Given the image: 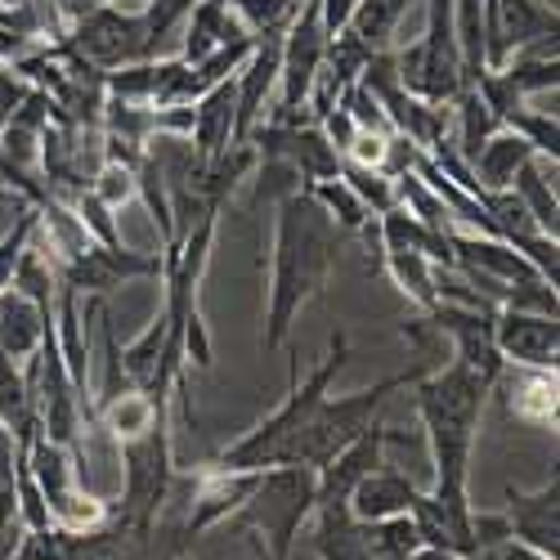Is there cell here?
Instances as JSON below:
<instances>
[{
    "mask_svg": "<svg viewBox=\"0 0 560 560\" xmlns=\"http://www.w3.org/2000/svg\"><path fill=\"white\" fill-rule=\"evenodd\" d=\"M14 542H19V525H0V560L14 551Z\"/></svg>",
    "mask_w": 560,
    "mask_h": 560,
    "instance_id": "40",
    "label": "cell"
},
{
    "mask_svg": "<svg viewBox=\"0 0 560 560\" xmlns=\"http://www.w3.org/2000/svg\"><path fill=\"white\" fill-rule=\"evenodd\" d=\"M412 390H417V417H422L431 457H435L431 498L457 525H471V493H466V480H471V448H476V431L485 417L489 382H480L466 363L448 359L444 368L427 372Z\"/></svg>",
    "mask_w": 560,
    "mask_h": 560,
    "instance_id": "2",
    "label": "cell"
},
{
    "mask_svg": "<svg viewBox=\"0 0 560 560\" xmlns=\"http://www.w3.org/2000/svg\"><path fill=\"white\" fill-rule=\"evenodd\" d=\"M377 269H386L390 273V283L422 310V314H431L435 305H440V296H435V265L427 260V256H417V252H382V265Z\"/></svg>",
    "mask_w": 560,
    "mask_h": 560,
    "instance_id": "25",
    "label": "cell"
},
{
    "mask_svg": "<svg viewBox=\"0 0 560 560\" xmlns=\"http://www.w3.org/2000/svg\"><path fill=\"white\" fill-rule=\"evenodd\" d=\"M395 207H404L408 215H417L422 224H431V229H440V233H448L453 229V215H448V207L440 202V194L431 189V184L417 175V171H408V175H399L395 179Z\"/></svg>",
    "mask_w": 560,
    "mask_h": 560,
    "instance_id": "28",
    "label": "cell"
},
{
    "mask_svg": "<svg viewBox=\"0 0 560 560\" xmlns=\"http://www.w3.org/2000/svg\"><path fill=\"white\" fill-rule=\"evenodd\" d=\"M534 158V149L525 144V139L516 135V130H506V126H498L485 144L476 149V158H471V175H476V184H480V194H502V189H511V179H516V171L525 166Z\"/></svg>",
    "mask_w": 560,
    "mask_h": 560,
    "instance_id": "17",
    "label": "cell"
},
{
    "mask_svg": "<svg viewBox=\"0 0 560 560\" xmlns=\"http://www.w3.org/2000/svg\"><path fill=\"white\" fill-rule=\"evenodd\" d=\"M399 337L408 341V350H412V359H417V368H422V372H435V368H444L453 359V346H448L444 328H440L431 314L404 318L399 323Z\"/></svg>",
    "mask_w": 560,
    "mask_h": 560,
    "instance_id": "29",
    "label": "cell"
},
{
    "mask_svg": "<svg viewBox=\"0 0 560 560\" xmlns=\"http://www.w3.org/2000/svg\"><path fill=\"white\" fill-rule=\"evenodd\" d=\"M506 525H511V538L525 542V547H538L547 556H560V476L551 471L534 493L506 489Z\"/></svg>",
    "mask_w": 560,
    "mask_h": 560,
    "instance_id": "12",
    "label": "cell"
},
{
    "mask_svg": "<svg viewBox=\"0 0 560 560\" xmlns=\"http://www.w3.org/2000/svg\"><path fill=\"white\" fill-rule=\"evenodd\" d=\"M50 310H40L36 301H27L14 288L0 292V354H5V359H32L40 350L45 318H50Z\"/></svg>",
    "mask_w": 560,
    "mask_h": 560,
    "instance_id": "20",
    "label": "cell"
},
{
    "mask_svg": "<svg viewBox=\"0 0 560 560\" xmlns=\"http://www.w3.org/2000/svg\"><path fill=\"white\" fill-rule=\"evenodd\" d=\"M506 538H511V525H506L502 511H476V506H471V542H476V556H471V560L493 556Z\"/></svg>",
    "mask_w": 560,
    "mask_h": 560,
    "instance_id": "35",
    "label": "cell"
},
{
    "mask_svg": "<svg viewBox=\"0 0 560 560\" xmlns=\"http://www.w3.org/2000/svg\"><path fill=\"white\" fill-rule=\"evenodd\" d=\"M493 341H498L506 363L556 368V359H560V323H556V314L498 310L493 314Z\"/></svg>",
    "mask_w": 560,
    "mask_h": 560,
    "instance_id": "11",
    "label": "cell"
},
{
    "mask_svg": "<svg viewBox=\"0 0 560 560\" xmlns=\"http://www.w3.org/2000/svg\"><path fill=\"white\" fill-rule=\"evenodd\" d=\"M408 560H466V556H457V551H440V547H417Z\"/></svg>",
    "mask_w": 560,
    "mask_h": 560,
    "instance_id": "39",
    "label": "cell"
},
{
    "mask_svg": "<svg viewBox=\"0 0 560 560\" xmlns=\"http://www.w3.org/2000/svg\"><path fill=\"white\" fill-rule=\"evenodd\" d=\"M301 189H305L323 211L332 215V224L346 233V238H350V233H359V229L372 220V211L354 198V189H350L341 175H332V179H310V184H301Z\"/></svg>",
    "mask_w": 560,
    "mask_h": 560,
    "instance_id": "26",
    "label": "cell"
},
{
    "mask_svg": "<svg viewBox=\"0 0 560 560\" xmlns=\"http://www.w3.org/2000/svg\"><path fill=\"white\" fill-rule=\"evenodd\" d=\"M511 194H516L525 202V211L534 215V224L547 233V238H556L560 229V202H556V162H542V158H529L516 179H511Z\"/></svg>",
    "mask_w": 560,
    "mask_h": 560,
    "instance_id": "22",
    "label": "cell"
},
{
    "mask_svg": "<svg viewBox=\"0 0 560 560\" xmlns=\"http://www.w3.org/2000/svg\"><path fill=\"white\" fill-rule=\"evenodd\" d=\"M346 363H350V337L337 328V332L328 337V354L318 359V368L310 372V377L301 382V377H296V363H292V382H288L283 404H278L269 417H260V422H256L247 435H238L233 444H224L207 466H220V471H265V466H273L278 453H283V444L310 422V412L318 408V399L332 390L337 372H341Z\"/></svg>",
    "mask_w": 560,
    "mask_h": 560,
    "instance_id": "3",
    "label": "cell"
},
{
    "mask_svg": "<svg viewBox=\"0 0 560 560\" xmlns=\"http://www.w3.org/2000/svg\"><path fill=\"white\" fill-rule=\"evenodd\" d=\"M283 32L288 27H273L260 32L252 40V50L243 59V68L233 72V139L252 135V126L265 117V100L278 90V59H283Z\"/></svg>",
    "mask_w": 560,
    "mask_h": 560,
    "instance_id": "9",
    "label": "cell"
},
{
    "mask_svg": "<svg viewBox=\"0 0 560 560\" xmlns=\"http://www.w3.org/2000/svg\"><path fill=\"white\" fill-rule=\"evenodd\" d=\"M189 144L198 149V158H220L224 149H233V77L211 85L202 100H194V126H189Z\"/></svg>",
    "mask_w": 560,
    "mask_h": 560,
    "instance_id": "18",
    "label": "cell"
},
{
    "mask_svg": "<svg viewBox=\"0 0 560 560\" xmlns=\"http://www.w3.org/2000/svg\"><path fill=\"white\" fill-rule=\"evenodd\" d=\"M59 278L68 288H77L81 296H108L113 288L130 283V278H162V256L85 243L77 256H68L59 265Z\"/></svg>",
    "mask_w": 560,
    "mask_h": 560,
    "instance_id": "7",
    "label": "cell"
},
{
    "mask_svg": "<svg viewBox=\"0 0 560 560\" xmlns=\"http://www.w3.org/2000/svg\"><path fill=\"white\" fill-rule=\"evenodd\" d=\"M273 260H269V305H265V354L283 350L296 314L323 296L328 278L341 260L346 233L332 224L305 189L273 202Z\"/></svg>",
    "mask_w": 560,
    "mask_h": 560,
    "instance_id": "1",
    "label": "cell"
},
{
    "mask_svg": "<svg viewBox=\"0 0 560 560\" xmlns=\"http://www.w3.org/2000/svg\"><path fill=\"white\" fill-rule=\"evenodd\" d=\"M417 498V485L404 476V471H390L382 462L377 471H368L354 493H350V516L359 525H377V521H390V516H404Z\"/></svg>",
    "mask_w": 560,
    "mask_h": 560,
    "instance_id": "15",
    "label": "cell"
},
{
    "mask_svg": "<svg viewBox=\"0 0 560 560\" xmlns=\"http://www.w3.org/2000/svg\"><path fill=\"white\" fill-rule=\"evenodd\" d=\"M256 556H260V560H273V556H269V551H265V547H260V542H256Z\"/></svg>",
    "mask_w": 560,
    "mask_h": 560,
    "instance_id": "41",
    "label": "cell"
},
{
    "mask_svg": "<svg viewBox=\"0 0 560 560\" xmlns=\"http://www.w3.org/2000/svg\"><path fill=\"white\" fill-rule=\"evenodd\" d=\"M427 372L422 368H408V372H395V377H382L377 386H363V390H350V395H323L318 408L310 412V422L283 444V453H278V462L283 466H310V471H318L328 457H337L350 440H359L372 422H377L382 404L395 395V390H412L417 382H422ZM273 462V466H278Z\"/></svg>",
    "mask_w": 560,
    "mask_h": 560,
    "instance_id": "4",
    "label": "cell"
},
{
    "mask_svg": "<svg viewBox=\"0 0 560 560\" xmlns=\"http://www.w3.org/2000/svg\"><path fill=\"white\" fill-rule=\"evenodd\" d=\"M377 238H382V252H417V256H427V260L440 265V269H453V265H457L448 233L422 224L417 215H408L404 207H390L386 215H377ZM377 265H382V260H377Z\"/></svg>",
    "mask_w": 560,
    "mask_h": 560,
    "instance_id": "16",
    "label": "cell"
},
{
    "mask_svg": "<svg viewBox=\"0 0 560 560\" xmlns=\"http://www.w3.org/2000/svg\"><path fill=\"white\" fill-rule=\"evenodd\" d=\"M95 417H100V427H104L117 444H130V440H139V435H149L158 422H166V412H158V404H153L144 390H135V386L121 390L117 399L100 404Z\"/></svg>",
    "mask_w": 560,
    "mask_h": 560,
    "instance_id": "23",
    "label": "cell"
},
{
    "mask_svg": "<svg viewBox=\"0 0 560 560\" xmlns=\"http://www.w3.org/2000/svg\"><path fill=\"white\" fill-rule=\"evenodd\" d=\"M354 5L359 0H318V19H323V32L328 36H341L354 19Z\"/></svg>",
    "mask_w": 560,
    "mask_h": 560,
    "instance_id": "36",
    "label": "cell"
},
{
    "mask_svg": "<svg viewBox=\"0 0 560 560\" xmlns=\"http://www.w3.org/2000/svg\"><path fill=\"white\" fill-rule=\"evenodd\" d=\"M502 72L511 77V85L521 90V95H556L560 85V40L556 36H542V40H529L525 50H516Z\"/></svg>",
    "mask_w": 560,
    "mask_h": 560,
    "instance_id": "21",
    "label": "cell"
},
{
    "mask_svg": "<svg viewBox=\"0 0 560 560\" xmlns=\"http://www.w3.org/2000/svg\"><path fill=\"white\" fill-rule=\"evenodd\" d=\"M5 560H68V534L63 529H19V542Z\"/></svg>",
    "mask_w": 560,
    "mask_h": 560,
    "instance_id": "34",
    "label": "cell"
},
{
    "mask_svg": "<svg viewBox=\"0 0 560 560\" xmlns=\"http://www.w3.org/2000/svg\"><path fill=\"white\" fill-rule=\"evenodd\" d=\"M310 516H314V471L283 462L265 466L256 476V489L238 506V521L256 534L252 542H260L273 560H292L301 525H310Z\"/></svg>",
    "mask_w": 560,
    "mask_h": 560,
    "instance_id": "5",
    "label": "cell"
},
{
    "mask_svg": "<svg viewBox=\"0 0 560 560\" xmlns=\"http://www.w3.org/2000/svg\"><path fill=\"white\" fill-rule=\"evenodd\" d=\"M390 427L386 422H372L359 440H350L337 457H328L314 471V511H350V493L354 485L368 476V471H377L382 466V453L390 444Z\"/></svg>",
    "mask_w": 560,
    "mask_h": 560,
    "instance_id": "8",
    "label": "cell"
},
{
    "mask_svg": "<svg viewBox=\"0 0 560 560\" xmlns=\"http://www.w3.org/2000/svg\"><path fill=\"white\" fill-rule=\"evenodd\" d=\"M502 126L516 130L525 144L534 149V158L560 162V121H556V108H516Z\"/></svg>",
    "mask_w": 560,
    "mask_h": 560,
    "instance_id": "27",
    "label": "cell"
},
{
    "mask_svg": "<svg viewBox=\"0 0 560 560\" xmlns=\"http://www.w3.org/2000/svg\"><path fill=\"white\" fill-rule=\"evenodd\" d=\"M408 10H412V0H359L346 32L359 36L368 50H395V36Z\"/></svg>",
    "mask_w": 560,
    "mask_h": 560,
    "instance_id": "24",
    "label": "cell"
},
{
    "mask_svg": "<svg viewBox=\"0 0 560 560\" xmlns=\"http://www.w3.org/2000/svg\"><path fill=\"white\" fill-rule=\"evenodd\" d=\"M260 471H220V466H207L194 485L189 498V516H184V538H198L215 525H224L229 516H238V506L247 502V493L256 489Z\"/></svg>",
    "mask_w": 560,
    "mask_h": 560,
    "instance_id": "14",
    "label": "cell"
},
{
    "mask_svg": "<svg viewBox=\"0 0 560 560\" xmlns=\"http://www.w3.org/2000/svg\"><path fill=\"white\" fill-rule=\"evenodd\" d=\"M350 117H354V126L359 130H372V135H390L395 126H390V117H386V108L377 104V95H368V90L354 81V85H346L341 90V100H337Z\"/></svg>",
    "mask_w": 560,
    "mask_h": 560,
    "instance_id": "33",
    "label": "cell"
},
{
    "mask_svg": "<svg viewBox=\"0 0 560 560\" xmlns=\"http://www.w3.org/2000/svg\"><path fill=\"white\" fill-rule=\"evenodd\" d=\"M493 314L498 310H466V305H448V301H440L431 310V318L440 323L448 346H453V359L471 368L480 382H489V390L498 382V372L506 368V359L493 341Z\"/></svg>",
    "mask_w": 560,
    "mask_h": 560,
    "instance_id": "10",
    "label": "cell"
},
{
    "mask_svg": "<svg viewBox=\"0 0 560 560\" xmlns=\"http://www.w3.org/2000/svg\"><path fill=\"white\" fill-rule=\"evenodd\" d=\"M341 179L354 189V198L372 211V215H386L395 207V179H386L382 171H372V166H350L341 162Z\"/></svg>",
    "mask_w": 560,
    "mask_h": 560,
    "instance_id": "31",
    "label": "cell"
},
{
    "mask_svg": "<svg viewBox=\"0 0 560 560\" xmlns=\"http://www.w3.org/2000/svg\"><path fill=\"white\" fill-rule=\"evenodd\" d=\"M90 194H95L104 207L121 211L126 202H135V198H139V166H126V162L104 158V162H100V171H95V179H90Z\"/></svg>",
    "mask_w": 560,
    "mask_h": 560,
    "instance_id": "30",
    "label": "cell"
},
{
    "mask_svg": "<svg viewBox=\"0 0 560 560\" xmlns=\"http://www.w3.org/2000/svg\"><path fill=\"white\" fill-rule=\"evenodd\" d=\"M14 457H19V440L5 422H0V489L14 485Z\"/></svg>",
    "mask_w": 560,
    "mask_h": 560,
    "instance_id": "37",
    "label": "cell"
},
{
    "mask_svg": "<svg viewBox=\"0 0 560 560\" xmlns=\"http://www.w3.org/2000/svg\"><path fill=\"white\" fill-rule=\"evenodd\" d=\"M493 390H502L506 417H516L521 427L556 431V412H560L556 368H521V363H506V368L498 372Z\"/></svg>",
    "mask_w": 560,
    "mask_h": 560,
    "instance_id": "13",
    "label": "cell"
},
{
    "mask_svg": "<svg viewBox=\"0 0 560 560\" xmlns=\"http://www.w3.org/2000/svg\"><path fill=\"white\" fill-rule=\"evenodd\" d=\"M36 220H40V207H23V211H19V220L5 229V238H0V292L10 288L14 265H19L23 247L32 243V229H36Z\"/></svg>",
    "mask_w": 560,
    "mask_h": 560,
    "instance_id": "32",
    "label": "cell"
},
{
    "mask_svg": "<svg viewBox=\"0 0 560 560\" xmlns=\"http://www.w3.org/2000/svg\"><path fill=\"white\" fill-rule=\"evenodd\" d=\"M493 560H556V556H547V551H538V547H525V542H516V538H506V542L493 551Z\"/></svg>",
    "mask_w": 560,
    "mask_h": 560,
    "instance_id": "38",
    "label": "cell"
},
{
    "mask_svg": "<svg viewBox=\"0 0 560 560\" xmlns=\"http://www.w3.org/2000/svg\"><path fill=\"white\" fill-rule=\"evenodd\" d=\"M229 40H252L247 27L233 19L229 0H198L194 14H189V32H184L179 59L184 63H202L211 50H220V45H229Z\"/></svg>",
    "mask_w": 560,
    "mask_h": 560,
    "instance_id": "19",
    "label": "cell"
},
{
    "mask_svg": "<svg viewBox=\"0 0 560 560\" xmlns=\"http://www.w3.org/2000/svg\"><path fill=\"white\" fill-rule=\"evenodd\" d=\"M72 50L95 63L100 72H113V68H126V63H144L153 59V40H149V27H144V10H121L117 5H95L85 10L81 19H72V32L63 36Z\"/></svg>",
    "mask_w": 560,
    "mask_h": 560,
    "instance_id": "6",
    "label": "cell"
}]
</instances>
